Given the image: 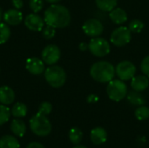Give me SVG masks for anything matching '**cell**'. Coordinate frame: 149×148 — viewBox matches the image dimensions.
<instances>
[{"mask_svg":"<svg viewBox=\"0 0 149 148\" xmlns=\"http://www.w3.org/2000/svg\"><path fill=\"white\" fill-rule=\"evenodd\" d=\"M2 17H3V12H2V10H1V8H0V21H1Z\"/></svg>","mask_w":149,"mask_h":148,"instance_id":"38","label":"cell"},{"mask_svg":"<svg viewBox=\"0 0 149 148\" xmlns=\"http://www.w3.org/2000/svg\"><path fill=\"white\" fill-rule=\"evenodd\" d=\"M90 139L94 145H102L107 140V133L103 127H95L91 131Z\"/></svg>","mask_w":149,"mask_h":148,"instance_id":"14","label":"cell"},{"mask_svg":"<svg viewBox=\"0 0 149 148\" xmlns=\"http://www.w3.org/2000/svg\"><path fill=\"white\" fill-rule=\"evenodd\" d=\"M149 85V79L146 75L134 76L131 79V87L137 92L145 91Z\"/></svg>","mask_w":149,"mask_h":148,"instance_id":"15","label":"cell"},{"mask_svg":"<svg viewBox=\"0 0 149 148\" xmlns=\"http://www.w3.org/2000/svg\"><path fill=\"white\" fill-rule=\"evenodd\" d=\"M30 127L31 132L41 137L47 136L52 131V125L45 115L38 113L30 120Z\"/></svg>","mask_w":149,"mask_h":148,"instance_id":"3","label":"cell"},{"mask_svg":"<svg viewBox=\"0 0 149 148\" xmlns=\"http://www.w3.org/2000/svg\"><path fill=\"white\" fill-rule=\"evenodd\" d=\"M60 49L55 45V44H49L44 48L41 53L42 60L45 62V64H47L49 65H52L56 64L59 58H60Z\"/></svg>","mask_w":149,"mask_h":148,"instance_id":"10","label":"cell"},{"mask_svg":"<svg viewBox=\"0 0 149 148\" xmlns=\"http://www.w3.org/2000/svg\"><path fill=\"white\" fill-rule=\"evenodd\" d=\"M3 18L7 24L17 25L23 20V14L17 9H10L3 14Z\"/></svg>","mask_w":149,"mask_h":148,"instance_id":"13","label":"cell"},{"mask_svg":"<svg viewBox=\"0 0 149 148\" xmlns=\"http://www.w3.org/2000/svg\"><path fill=\"white\" fill-rule=\"evenodd\" d=\"M10 37V29L5 23H0V44L8 41Z\"/></svg>","mask_w":149,"mask_h":148,"instance_id":"24","label":"cell"},{"mask_svg":"<svg viewBox=\"0 0 149 148\" xmlns=\"http://www.w3.org/2000/svg\"><path fill=\"white\" fill-rule=\"evenodd\" d=\"M127 101L134 106H144L146 104L145 98L140 93V92H137L134 90L127 92Z\"/></svg>","mask_w":149,"mask_h":148,"instance_id":"19","label":"cell"},{"mask_svg":"<svg viewBox=\"0 0 149 148\" xmlns=\"http://www.w3.org/2000/svg\"><path fill=\"white\" fill-rule=\"evenodd\" d=\"M20 144L18 140L10 135L3 136L0 139V148H19Z\"/></svg>","mask_w":149,"mask_h":148,"instance_id":"20","label":"cell"},{"mask_svg":"<svg viewBox=\"0 0 149 148\" xmlns=\"http://www.w3.org/2000/svg\"><path fill=\"white\" fill-rule=\"evenodd\" d=\"M26 148H45L42 144L38 143V142H31L30 143Z\"/></svg>","mask_w":149,"mask_h":148,"instance_id":"34","label":"cell"},{"mask_svg":"<svg viewBox=\"0 0 149 148\" xmlns=\"http://www.w3.org/2000/svg\"><path fill=\"white\" fill-rule=\"evenodd\" d=\"M25 26L33 31H41L45 26V20L36 13H31L24 18Z\"/></svg>","mask_w":149,"mask_h":148,"instance_id":"11","label":"cell"},{"mask_svg":"<svg viewBox=\"0 0 149 148\" xmlns=\"http://www.w3.org/2000/svg\"><path fill=\"white\" fill-rule=\"evenodd\" d=\"M10 130L16 136L23 137L26 132V126L25 123L18 119H15L11 121L10 124Z\"/></svg>","mask_w":149,"mask_h":148,"instance_id":"18","label":"cell"},{"mask_svg":"<svg viewBox=\"0 0 149 148\" xmlns=\"http://www.w3.org/2000/svg\"><path fill=\"white\" fill-rule=\"evenodd\" d=\"M45 79L51 86L59 88L63 86L66 81V73L62 67L52 65L45 70Z\"/></svg>","mask_w":149,"mask_h":148,"instance_id":"4","label":"cell"},{"mask_svg":"<svg viewBox=\"0 0 149 148\" xmlns=\"http://www.w3.org/2000/svg\"><path fill=\"white\" fill-rule=\"evenodd\" d=\"M52 110V106L49 102H43L40 104V106L38 107V113H40L41 114H44L45 116L50 114Z\"/></svg>","mask_w":149,"mask_h":148,"instance_id":"30","label":"cell"},{"mask_svg":"<svg viewBox=\"0 0 149 148\" xmlns=\"http://www.w3.org/2000/svg\"><path fill=\"white\" fill-rule=\"evenodd\" d=\"M55 29L56 28H54V27H52L51 25L46 24V26L44 27L43 30H42V33H43L44 38H46V39L52 38L55 36V34H56V30Z\"/></svg>","mask_w":149,"mask_h":148,"instance_id":"29","label":"cell"},{"mask_svg":"<svg viewBox=\"0 0 149 148\" xmlns=\"http://www.w3.org/2000/svg\"><path fill=\"white\" fill-rule=\"evenodd\" d=\"M29 6L34 13H38L42 10L44 6V1L43 0H30Z\"/></svg>","mask_w":149,"mask_h":148,"instance_id":"28","label":"cell"},{"mask_svg":"<svg viewBox=\"0 0 149 148\" xmlns=\"http://www.w3.org/2000/svg\"><path fill=\"white\" fill-rule=\"evenodd\" d=\"M44 20L46 24L54 28H65L71 22V14L65 6L53 3L45 10Z\"/></svg>","mask_w":149,"mask_h":148,"instance_id":"1","label":"cell"},{"mask_svg":"<svg viewBox=\"0 0 149 148\" xmlns=\"http://www.w3.org/2000/svg\"><path fill=\"white\" fill-rule=\"evenodd\" d=\"M79 50H80V51H85L88 50L89 46H88V44H86V43H81V44L79 45Z\"/></svg>","mask_w":149,"mask_h":148,"instance_id":"35","label":"cell"},{"mask_svg":"<svg viewBox=\"0 0 149 148\" xmlns=\"http://www.w3.org/2000/svg\"><path fill=\"white\" fill-rule=\"evenodd\" d=\"M46 2H48V3H59L61 0H45Z\"/></svg>","mask_w":149,"mask_h":148,"instance_id":"36","label":"cell"},{"mask_svg":"<svg viewBox=\"0 0 149 148\" xmlns=\"http://www.w3.org/2000/svg\"><path fill=\"white\" fill-rule=\"evenodd\" d=\"M131 31L129 30L128 27L126 26H120L117 29H115L111 36H110V40L111 43H113L115 46L121 47L126 44H127L130 40H131Z\"/></svg>","mask_w":149,"mask_h":148,"instance_id":"7","label":"cell"},{"mask_svg":"<svg viewBox=\"0 0 149 148\" xmlns=\"http://www.w3.org/2000/svg\"><path fill=\"white\" fill-rule=\"evenodd\" d=\"M128 28L131 31V32L140 33L144 29V23L140 19H134L129 23Z\"/></svg>","mask_w":149,"mask_h":148,"instance_id":"27","label":"cell"},{"mask_svg":"<svg viewBox=\"0 0 149 148\" xmlns=\"http://www.w3.org/2000/svg\"><path fill=\"white\" fill-rule=\"evenodd\" d=\"M25 67L30 73L33 75H39L45 72V62L38 58L32 57L26 60Z\"/></svg>","mask_w":149,"mask_h":148,"instance_id":"12","label":"cell"},{"mask_svg":"<svg viewBox=\"0 0 149 148\" xmlns=\"http://www.w3.org/2000/svg\"><path fill=\"white\" fill-rule=\"evenodd\" d=\"M110 19L116 24H122L127 21V14L125 10L121 8H114L109 11Z\"/></svg>","mask_w":149,"mask_h":148,"instance_id":"16","label":"cell"},{"mask_svg":"<svg viewBox=\"0 0 149 148\" xmlns=\"http://www.w3.org/2000/svg\"><path fill=\"white\" fill-rule=\"evenodd\" d=\"M69 140L75 146L79 145L83 140V133H82V131L78 127L72 128L70 130V132H69Z\"/></svg>","mask_w":149,"mask_h":148,"instance_id":"23","label":"cell"},{"mask_svg":"<svg viewBox=\"0 0 149 148\" xmlns=\"http://www.w3.org/2000/svg\"><path fill=\"white\" fill-rule=\"evenodd\" d=\"M88 46V50L91 51V53L99 58L105 57L110 52V44L107 40L103 38H93L90 40Z\"/></svg>","mask_w":149,"mask_h":148,"instance_id":"6","label":"cell"},{"mask_svg":"<svg viewBox=\"0 0 149 148\" xmlns=\"http://www.w3.org/2000/svg\"><path fill=\"white\" fill-rule=\"evenodd\" d=\"M10 110L5 105H0V126L6 123L10 117Z\"/></svg>","mask_w":149,"mask_h":148,"instance_id":"26","label":"cell"},{"mask_svg":"<svg viewBox=\"0 0 149 148\" xmlns=\"http://www.w3.org/2000/svg\"><path fill=\"white\" fill-rule=\"evenodd\" d=\"M114 66L107 61H99L94 63L90 69L91 77L97 82L108 83L113 79L115 75Z\"/></svg>","mask_w":149,"mask_h":148,"instance_id":"2","label":"cell"},{"mask_svg":"<svg viewBox=\"0 0 149 148\" xmlns=\"http://www.w3.org/2000/svg\"><path fill=\"white\" fill-rule=\"evenodd\" d=\"M97 7L103 11H111L117 6L118 0H95Z\"/></svg>","mask_w":149,"mask_h":148,"instance_id":"21","label":"cell"},{"mask_svg":"<svg viewBox=\"0 0 149 148\" xmlns=\"http://www.w3.org/2000/svg\"><path fill=\"white\" fill-rule=\"evenodd\" d=\"M134 115L139 120H146L149 119V108L145 106H141L135 110Z\"/></svg>","mask_w":149,"mask_h":148,"instance_id":"25","label":"cell"},{"mask_svg":"<svg viewBox=\"0 0 149 148\" xmlns=\"http://www.w3.org/2000/svg\"><path fill=\"white\" fill-rule=\"evenodd\" d=\"M127 86L123 80L112 79L110 82H108L107 93L111 100L119 102L127 97Z\"/></svg>","mask_w":149,"mask_h":148,"instance_id":"5","label":"cell"},{"mask_svg":"<svg viewBox=\"0 0 149 148\" xmlns=\"http://www.w3.org/2000/svg\"><path fill=\"white\" fill-rule=\"evenodd\" d=\"M10 113L16 118H23L27 114V106L24 103H16L11 108Z\"/></svg>","mask_w":149,"mask_h":148,"instance_id":"22","label":"cell"},{"mask_svg":"<svg viewBox=\"0 0 149 148\" xmlns=\"http://www.w3.org/2000/svg\"><path fill=\"white\" fill-rule=\"evenodd\" d=\"M115 73L120 78V79L126 81L132 79L136 73V67L131 61H122L120 62L115 67Z\"/></svg>","mask_w":149,"mask_h":148,"instance_id":"8","label":"cell"},{"mask_svg":"<svg viewBox=\"0 0 149 148\" xmlns=\"http://www.w3.org/2000/svg\"><path fill=\"white\" fill-rule=\"evenodd\" d=\"M141 69L144 73V75L149 78V55L142 59L141 64Z\"/></svg>","mask_w":149,"mask_h":148,"instance_id":"31","label":"cell"},{"mask_svg":"<svg viewBox=\"0 0 149 148\" xmlns=\"http://www.w3.org/2000/svg\"><path fill=\"white\" fill-rule=\"evenodd\" d=\"M82 29L86 36L96 38L102 34L104 31V26L100 20L96 18H90L84 23Z\"/></svg>","mask_w":149,"mask_h":148,"instance_id":"9","label":"cell"},{"mask_svg":"<svg viewBox=\"0 0 149 148\" xmlns=\"http://www.w3.org/2000/svg\"><path fill=\"white\" fill-rule=\"evenodd\" d=\"M86 101L90 104H94L99 101V97L96 94H90L86 98Z\"/></svg>","mask_w":149,"mask_h":148,"instance_id":"32","label":"cell"},{"mask_svg":"<svg viewBox=\"0 0 149 148\" xmlns=\"http://www.w3.org/2000/svg\"><path fill=\"white\" fill-rule=\"evenodd\" d=\"M73 148H87L86 147H85V146H82V145H76L75 147Z\"/></svg>","mask_w":149,"mask_h":148,"instance_id":"37","label":"cell"},{"mask_svg":"<svg viewBox=\"0 0 149 148\" xmlns=\"http://www.w3.org/2000/svg\"><path fill=\"white\" fill-rule=\"evenodd\" d=\"M15 99V93L13 90L6 85L0 87V103L3 105H10Z\"/></svg>","mask_w":149,"mask_h":148,"instance_id":"17","label":"cell"},{"mask_svg":"<svg viewBox=\"0 0 149 148\" xmlns=\"http://www.w3.org/2000/svg\"><path fill=\"white\" fill-rule=\"evenodd\" d=\"M12 4L15 9L20 10L24 6V2H23V0H12Z\"/></svg>","mask_w":149,"mask_h":148,"instance_id":"33","label":"cell"}]
</instances>
